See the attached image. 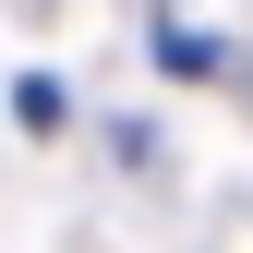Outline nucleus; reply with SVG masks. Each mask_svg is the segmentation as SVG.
Here are the masks:
<instances>
[{
	"label": "nucleus",
	"instance_id": "f257e3e1",
	"mask_svg": "<svg viewBox=\"0 0 253 253\" xmlns=\"http://www.w3.org/2000/svg\"><path fill=\"white\" fill-rule=\"evenodd\" d=\"M157 60H169V73H217V37H193V24H157Z\"/></svg>",
	"mask_w": 253,
	"mask_h": 253
},
{
	"label": "nucleus",
	"instance_id": "f03ea898",
	"mask_svg": "<svg viewBox=\"0 0 253 253\" xmlns=\"http://www.w3.org/2000/svg\"><path fill=\"white\" fill-rule=\"evenodd\" d=\"M12 109H24V133H60V84H48V73H24V84H12Z\"/></svg>",
	"mask_w": 253,
	"mask_h": 253
}]
</instances>
